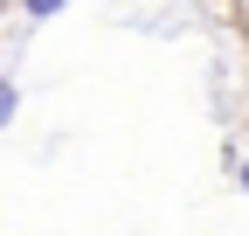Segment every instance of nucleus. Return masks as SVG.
<instances>
[{
    "label": "nucleus",
    "instance_id": "7ed1b4c3",
    "mask_svg": "<svg viewBox=\"0 0 249 236\" xmlns=\"http://www.w3.org/2000/svg\"><path fill=\"white\" fill-rule=\"evenodd\" d=\"M235 181H242V188H249V160H242V167H235Z\"/></svg>",
    "mask_w": 249,
    "mask_h": 236
},
{
    "label": "nucleus",
    "instance_id": "f03ea898",
    "mask_svg": "<svg viewBox=\"0 0 249 236\" xmlns=\"http://www.w3.org/2000/svg\"><path fill=\"white\" fill-rule=\"evenodd\" d=\"M21 14L28 21H55V14H70V0H21Z\"/></svg>",
    "mask_w": 249,
    "mask_h": 236
},
{
    "label": "nucleus",
    "instance_id": "f257e3e1",
    "mask_svg": "<svg viewBox=\"0 0 249 236\" xmlns=\"http://www.w3.org/2000/svg\"><path fill=\"white\" fill-rule=\"evenodd\" d=\"M14 111H21V91H14V77H0V132L14 125Z\"/></svg>",
    "mask_w": 249,
    "mask_h": 236
}]
</instances>
